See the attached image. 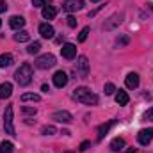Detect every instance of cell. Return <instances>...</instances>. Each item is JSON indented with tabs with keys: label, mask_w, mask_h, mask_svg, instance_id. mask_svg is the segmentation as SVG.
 <instances>
[{
	"label": "cell",
	"mask_w": 153,
	"mask_h": 153,
	"mask_svg": "<svg viewBox=\"0 0 153 153\" xmlns=\"http://www.w3.org/2000/svg\"><path fill=\"white\" fill-rule=\"evenodd\" d=\"M73 98L84 105H98V96L94 93H91L89 87H76L73 93Z\"/></svg>",
	"instance_id": "6da1fadb"
},
{
	"label": "cell",
	"mask_w": 153,
	"mask_h": 153,
	"mask_svg": "<svg viewBox=\"0 0 153 153\" xmlns=\"http://www.w3.org/2000/svg\"><path fill=\"white\" fill-rule=\"evenodd\" d=\"M14 80L18 82V85H29V84L32 82V66L27 64V62H23V64L16 70Z\"/></svg>",
	"instance_id": "7a4b0ae2"
},
{
	"label": "cell",
	"mask_w": 153,
	"mask_h": 153,
	"mask_svg": "<svg viewBox=\"0 0 153 153\" xmlns=\"http://www.w3.org/2000/svg\"><path fill=\"white\" fill-rule=\"evenodd\" d=\"M4 128H5V134L16 135L14 121H13V105H7V109H5V112H4Z\"/></svg>",
	"instance_id": "3957f363"
},
{
	"label": "cell",
	"mask_w": 153,
	"mask_h": 153,
	"mask_svg": "<svg viewBox=\"0 0 153 153\" xmlns=\"http://www.w3.org/2000/svg\"><path fill=\"white\" fill-rule=\"evenodd\" d=\"M57 62H55V55L53 53H45V55H39L36 59V68L39 70H48V68H53Z\"/></svg>",
	"instance_id": "277c9868"
},
{
	"label": "cell",
	"mask_w": 153,
	"mask_h": 153,
	"mask_svg": "<svg viewBox=\"0 0 153 153\" xmlns=\"http://www.w3.org/2000/svg\"><path fill=\"white\" fill-rule=\"evenodd\" d=\"M137 141H139V144L148 146L153 141V128H143V130L137 134Z\"/></svg>",
	"instance_id": "5b68a950"
},
{
	"label": "cell",
	"mask_w": 153,
	"mask_h": 153,
	"mask_svg": "<svg viewBox=\"0 0 153 153\" xmlns=\"http://www.w3.org/2000/svg\"><path fill=\"white\" fill-rule=\"evenodd\" d=\"M76 70H78L80 76H87L89 75V61H87L85 55H80V57L76 59Z\"/></svg>",
	"instance_id": "8992f818"
},
{
	"label": "cell",
	"mask_w": 153,
	"mask_h": 153,
	"mask_svg": "<svg viewBox=\"0 0 153 153\" xmlns=\"http://www.w3.org/2000/svg\"><path fill=\"white\" fill-rule=\"evenodd\" d=\"M61 53H62V57H64V59L71 61V59H75V57H76V46L73 45V43H66V45H62Z\"/></svg>",
	"instance_id": "52a82bcc"
},
{
	"label": "cell",
	"mask_w": 153,
	"mask_h": 153,
	"mask_svg": "<svg viewBox=\"0 0 153 153\" xmlns=\"http://www.w3.org/2000/svg\"><path fill=\"white\" fill-rule=\"evenodd\" d=\"M52 119L53 121H59V123H71V119H73V116L70 114L68 111H55L53 114H52Z\"/></svg>",
	"instance_id": "ba28073f"
},
{
	"label": "cell",
	"mask_w": 153,
	"mask_h": 153,
	"mask_svg": "<svg viewBox=\"0 0 153 153\" xmlns=\"http://www.w3.org/2000/svg\"><path fill=\"white\" fill-rule=\"evenodd\" d=\"M66 84H68V75L62 70L55 71V75H53V85L59 87V89H62V87H66Z\"/></svg>",
	"instance_id": "9c48e42d"
},
{
	"label": "cell",
	"mask_w": 153,
	"mask_h": 153,
	"mask_svg": "<svg viewBox=\"0 0 153 153\" xmlns=\"http://www.w3.org/2000/svg\"><path fill=\"white\" fill-rule=\"evenodd\" d=\"M82 7H84V0H66L64 5H62V9L68 11V13L78 11V9H82Z\"/></svg>",
	"instance_id": "30bf717a"
},
{
	"label": "cell",
	"mask_w": 153,
	"mask_h": 153,
	"mask_svg": "<svg viewBox=\"0 0 153 153\" xmlns=\"http://www.w3.org/2000/svg\"><path fill=\"white\" fill-rule=\"evenodd\" d=\"M23 25H25V18L23 16H11V20H9V27L11 29H14V30H20V29H23Z\"/></svg>",
	"instance_id": "8fae6325"
},
{
	"label": "cell",
	"mask_w": 153,
	"mask_h": 153,
	"mask_svg": "<svg viewBox=\"0 0 153 153\" xmlns=\"http://www.w3.org/2000/svg\"><path fill=\"white\" fill-rule=\"evenodd\" d=\"M125 84L128 89H137L139 87V75L137 73H128L125 78Z\"/></svg>",
	"instance_id": "7c38bea8"
},
{
	"label": "cell",
	"mask_w": 153,
	"mask_h": 153,
	"mask_svg": "<svg viewBox=\"0 0 153 153\" xmlns=\"http://www.w3.org/2000/svg\"><path fill=\"white\" fill-rule=\"evenodd\" d=\"M39 34H41L43 38L50 39V38H53L55 30H53V27H52L50 23H41V25H39Z\"/></svg>",
	"instance_id": "4fadbf2b"
},
{
	"label": "cell",
	"mask_w": 153,
	"mask_h": 153,
	"mask_svg": "<svg viewBox=\"0 0 153 153\" xmlns=\"http://www.w3.org/2000/svg\"><path fill=\"white\" fill-rule=\"evenodd\" d=\"M121 18H123L121 14H112V16L109 18V22H105V23H103V29H105V30H112L116 25H119V23H121Z\"/></svg>",
	"instance_id": "5bb4252c"
},
{
	"label": "cell",
	"mask_w": 153,
	"mask_h": 153,
	"mask_svg": "<svg viewBox=\"0 0 153 153\" xmlns=\"http://www.w3.org/2000/svg\"><path fill=\"white\" fill-rule=\"evenodd\" d=\"M114 123H116V119L109 121V123H103V125H100V126H98V139H103V137L109 134V130L114 126Z\"/></svg>",
	"instance_id": "9a60e30c"
},
{
	"label": "cell",
	"mask_w": 153,
	"mask_h": 153,
	"mask_svg": "<svg viewBox=\"0 0 153 153\" xmlns=\"http://www.w3.org/2000/svg\"><path fill=\"white\" fill-rule=\"evenodd\" d=\"M109 148L112 150V152L119 153L125 150V139H121V137H116V139H112L111 141V144H109Z\"/></svg>",
	"instance_id": "2e32d148"
},
{
	"label": "cell",
	"mask_w": 153,
	"mask_h": 153,
	"mask_svg": "<svg viewBox=\"0 0 153 153\" xmlns=\"http://www.w3.org/2000/svg\"><path fill=\"white\" fill-rule=\"evenodd\" d=\"M11 94H13V84L11 82L0 84V98H9Z\"/></svg>",
	"instance_id": "e0dca14e"
},
{
	"label": "cell",
	"mask_w": 153,
	"mask_h": 153,
	"mask_svg": "<svg viewBox=\"0 0 153 153\" xmlns=\"http://www.w3.org/2000/svg\"><path fill=\"white\" fill-rule=\"evenodd\" d=\"M41 13H43V18H45V20H53L55 14H57V9L52 7V5H45Z\"/></svg>",
	"instance_id": "ac0fdd59"
},
{
	"label": "cell",
	"mask_w": 153,
	"mask_h": 153,
	"mask_svg": "<svg viewBox=\"0 0 153 153\" xmlns=\"http://www.w3.org/2000/svg\"><path fill=\"white\" fill-rule=\"evenodd\" d=\"M13 55L11 53H2L0 55V68H9L11 64H13Z\"/></svg>",
	"instance_id": "d6986e66"
},
{
	"label": "cell",
	"mask_w": 153,
	"mask_h": 153,
	"mask_svg": "<svg viewBox=\"0 0 153 153\" xmlns=\"http://www.w3.org/2000/svg\"><path fill=\"white\" fill-rule=\"evenodd\" d=\"M128 100H130V98H128L126 91H121V89H119V91L116 93V102H117L119 105H126V103H128Z\"/></svg>",
	"instance_id": "ffe728a7"
},
{
	"label": "cell",
	"mask_w": 153,
	"mask_h": 153,
	"mask_svg": "<svg viewBox=\"0 0 153 153\" xmlns=\"http://www.w3.org/2000/svg\"><path fill=\"white\" fill-rule=\"evenodd\" d=\"M30 39V34L27 32V30H18L16 34H14V41H18V43H25V41H29Z\"/></svg>",
	"instance_id": "44dd1931"
},
{
	"label": "cell",
	"mask_w": 153,
	"mask_h": 153,
	"mask_svg": "<svg viewBox=\"0 0 153 153\" xmlns=\"http://www.w3.org/2000/svg\"><path fill=\"white\" fill-rule=\"evenodd\" d=\"M14 152V144L11 141H4L0 144V153H13Z\"/></svg>",
	"instance_id": "7402d4cb"
},
{
	"label": "cell",
	"mask_w": 153,
	"mask_h": 153,
	"mask_svg": "<svg viewBox=\"0 0 153 153\" xmlns=\"http://www.w3.org/2000/svg\"><path fill=\"white\" fill-rule=\"evenodd\" d=\"M41 100V96L36 94V93H25V94H22V102H39Z\"/></svg>",
	"instance_id": "603a6c76"
},
{
	"label": "cell",
	"mask_w": 153,
	"mask_h": 153,
	"mask_svg": "<svg viewBox=\"0 0 153 153\" xmlns=\"http://www.w3.org/2000/svg\"><path fill=\"white\" fill-rule=\"evenodd\" d=\"M39 50H41V43H39V41H34V43H30V45L27 46V53H30V55L38 53Z\"/></svg>",
	"instance_id": "cb8c5ba5"
},
{
	"label": "cell",
	"mask_w": 153,
	"mask_h": 153,
	"mask_svg": "<svg viewBox=\"0 0 153 153\" xmlns=\"http://www.w3.org/2000/svg\"><path fill=\"white\" fill-rule=\"evenodd\" d=\"M41 134H43V135H53V134H57V130H55V126L46 125V126L41 128Z\"/></svg>",
	"instance_id": "d4e9b609"
},
{
	"label": "cell",
	"mask_w": 153,
	"mask_h": 153,
	"mask_svg": "<svg viewBox=\"0 0 153 153\" xmlns=\"http://www.w3.org/2000/svg\"><path fill=\"white\" fill-rule=\"evenodd\" d=\"M128 43H130V38H128L126 34H121L119 38L116 39V45H117V46H126Z\"/></svg>",
	"instance_id": "484cf974"
},
{
	"label": "cell",
	"mask_w": 153,
	"mask_h": 153,
	"mask_svg": "<svg viewBox=\"0 0 153 153\" xmlns=\"http://www.w3.org/2000/svg\"><path fill=\"white\" fill-rule=\"evenodd\" d=\"M87 36H89V27H84V29L80 30V34H78V41L84 43V41L87 39Z\"/></svg>",
	"instance_id": "4316f807"
},
{
	"label": "cell",
	"mask_w": 153,
	"mask_h": 153,
	"mask_svg": "<svg viewBox=\"0 0 153 153\" xmlns=\"http://www.w3.org/2000/svg\"><path fill=\"white\" fill-rule=\"evenodd\" d=\"M103 91H105V94H112V93L116 91V85L112 84V82H107L105 87H103Z\"/></svg>",
	"instance_id": "83f0119b"
},
{
	"label": "cell",
	"mask_w": 153,
	"mask_h": 153,
	"mask_svg": "<svg viewBox=\"0 0 153 153\" xmlns=\"http://www.w3.org/2000/svg\"><path fill=\"white\" fill-rule=\"evenodd\" d=\"M143 119H146V121H153V107H150V109L143 114Z\"/></svg>",
	"instance_id": "f1b7e54d"
},
{
	"label": "cell",
	"mask_w": 153,
	"mask_h": 153,
	"mask_svg": "<svg viewBox=\"0 0 153 153\" xmlns=\"http://www.w3.org/2000/svg\"><path fill=\"white\" fill-rule=\"evenodd\" d=\"M22 111H23L25 114H30V116H36V112H38V111H36L34 107H23Z\"/></svg>",
	"instance_id": "f546056e"
},
{
	"label": "cell",
	"mask_w": 153,
	"mask_h": 153,
	"mask_svg": "<svg viewBox=\"0 0 153 153\" xmlns=\"http://www.w3.org/2000/svg\"><path fill=\"white\" fill-rule=\"evenodd\" d=\"M68 25L73 29V27H76V20H75V16H68Z\"/></svg>",
	"instance_id": "4dcf8cb0"
},
{
	"label": "cell",
	"mask_w": 153,
	"mask_h": 153,
	"mask_svg": "<svg viewBox=\"0 0 153 153\" xmlns=\"http://www.w3.org/2000/svg\"><path fill=\"white\" fill-rule=\"evenodd\" d=\"M32 5L34 7H45L46 4H45V0H32Z\"/></svg>",
	"instance_id": "1f68e13d"
},
{
	"label": "cell",
	"mask_w": 153,
	"mask_h": 153,
	"mask_svg": "<svg viewBox=\"0 0 153 153\" xmlns=\"http://www.w3.org/2000/svg\"><path fill=\"white\" fill-rule=\"evenodd\" d=\"M89 146H91V143H89V141H84V143L80 144V148H78V150H80V152H85Z\"/></svg>",
	"instance_id": "d6a6232c"
},
{
	"label": "cell",
	"mask_w": 153,
	"mask_h": 153,
	"mask_svg": "<svg viewBox=\"0 0 153 153\" xmlns=\"http://www.w3.org/2000/svg\"><path fill=\"white\" fill-rule=\"evenodd\" d=\"M7 9V4H5V0H0V13H4Z\"/></svg>",
	"instance_id": "836d02e7"
},
{
	"label": "cell",
	"mask_w": 153,
	"mask_h": 153,
	"mask_svg": "<svg viewBox=\"0 0 153 153\" xmlns=\"http://www.w3.org/2000/svg\"><path fill=\"white\" fill-rule=\"evenodd\" d=\"M91 2H94V4H96V2H102V0H91Z\"/></svg>",
	"instance_id": "e575fe53"
},
{
	"label": "cell",
	"mask_w": 153,
	"mask_h": 153,
	"mask_svg": "<svg viewBox=\"0 0 153 153\" xmlns=\"http://www.w3.org/2000/svg\"><path fill=\"white\" fill-rule=\"evenodd\" d=\"M0 27H2V18H0Z\"/></svg>",
	"instance_id": "d590c367"
},
{
	"label": "cell",
	"mask_w": 153,
	"mask_h": 153,
	"mask_svg": "<svg viewBox=\"0 0 153 153\" xmlns=\"http://www.w3.org/2000/svg\"><path fill=\"white\" fill-rule=\"evenodd\" d=\"M66 153H71V152H66Z\"/></svg>",
	"instance_id": "8d00e7d4"
}]
</instances>
